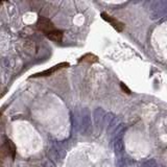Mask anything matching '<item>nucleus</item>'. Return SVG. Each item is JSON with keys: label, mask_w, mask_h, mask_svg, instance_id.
<instances>
[{"label": "nucleus", "mask_w": 167, "mask_h": 167, "mask_svg": "<svg viewBox=\"0 0 167 167\" xmlns=\"http://www.w3.org/2000/svg\"><path fill=\"white\" fill-rule=\"evenodd\" d=\"M37 26L40 29L41 31H43L44 33H48L50 31L55 30V26L53 25V23L50 21L48 18H45V17H40L38 20V23H37Z\"/></svg>", "instance_id": "f257e3e1"}, {"label": "nucleus", "mask_w": 167, "mask_h": 167, "mask_svg": "<svg viewBox=\"0 0 167 167\" xmlns=\"http://www.w3.org/2000/svg\"><path fill=\"white\" fill-rule=\"evenodd\" d=\"M69 66V63H61V64L59 65H55V66H53L52 68H50V69L48 70H45V71L43 72H40V73H37L33 75V77H39V76H48V75H51L52 73H54V72H57V70L62 69V68H66V67Z\"/></svg>", "instance_id": "f03ea898"}, {"label": "nucleus", "mask_w": 167, "mask_h": 167, "mask_svg": "<svg viewBox=\"0 0 167 167\" xmlns=\"http://www.w3.org/2000/svg\"><path fill=\"white\" fill-rule=\"evenodd\" d=\"M101 16H103V18L105 20V21L110 22L111 25H112V26L114 27L116 30L121 31L122 29H123V24H122L121 22L118 21V20L114 19V18H113V17H111L110 15L105 14V13H103V14H101Z\"/></svg>", "instance_id": "7ed1b4c3"}, {"label": "nucleus", "mask_w": 167, "mask_h": 167, "mask_svg": "<svg viewBox=\"0 0 167 167\" xmlns=\"http://www.w3.org/2000/svg\"><path fill=\"white\" fill-rule=\"evenodd\" d=\"M46 37H47L49 40L53 41V42H61L63 39V33L59 29H55V30L50 31V33H46Z\"/></svg>", "instance_id": "20e7f679"}, {"label": "nucleus", "mask_w": 167, "mask_h": 167, "mask_svg": "<svg viewBox=\"0 0 167 167\" xmlns=\"http://www.w3.org/2000/svg\"><path fill=\"white\" fill-rule=\"evenodd\" d=\"M122 149H123V139H122V135H119L115 140V150L116 153H121Z\"/></svg>", "instance_id": "39448f33"}, {"label": "nucleus", "mask_w": 167, "mask_h": 167, "mask_svg": "<svg viewBox=\"0 0 167 167\" xmlns=\"http://www.w3.org/2000/svg\"><path fill=\"white\" fill-rule=\"evenodd\" d=\"M97 61V57H95L94 54H91V53H88V54H85L83 57H81L79 62H88V63H94Z\"/></svg>", "instance_id": "423d86ee"}, {"label": "nucleus", "mask_w": 167, "mask_h": 167, "mask_svg": "<svg viewBox=\"0 0 167 167\" xmlns=\"http://www.w3.org/2000/svg\"><path fill=\"white\" fill-rule=\"evenodd\" d=\"M5 147H6V149L8 150V151H11V153H12V157L15 158V153H16V149H15V145L12 143V141L6 140V142H5Z\"/></svg>", "instance_id": "0eeeda50"}, {"label": "nucleus", "mask_w": 167, "mask_h": 167, "mask_svg": "<svg viewBox=\"0 0 167 167\" xmlns=\"http://www.w3.org/2000/svg\"><path fill=\"white\" fill-rule=\"evenodd\" d=\"M121 88L123 89V91H127V93H129V94L131 93V91H129V89H127V87L124 86V85H123V84H122V83H121Z\"/></svg>", "instance_id": "6e6552de"}]
</instances>
